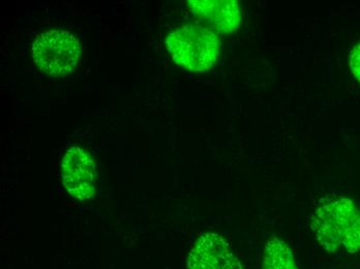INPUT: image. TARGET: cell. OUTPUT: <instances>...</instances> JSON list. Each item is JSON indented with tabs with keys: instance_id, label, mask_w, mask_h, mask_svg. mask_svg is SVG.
Listing matches in <instances>:
<instances>
[{
	"instance_id": "cell-1",
	"label": "cell",
	"mask_w": 360,
	"mask_h": 269,
	"mask_svg": "<svg viewBox=\"0 0 360 269\" xmlns=\"http://www.w3.org/2000/svg\"><path fill=\"white\" fill-rule=\"evenodd\" d=\"M311 229L330 253L360 251V206L346 197L322 203L311 216Z\"/></svg>"
},
{
	"instance_id": "cell-2",
	"label": "cell",
	"mask_w": 360,
	"mask_h": 269,
	"mask_svg": "<svg viewBox=\"0 0 360 269\" xmlns=\"http://www.w3.org/2000/svg\"><path fill=\"white\" fill-rule=\"evenodd\" d=\"M169 53L177 65L202 73L216 65L219 41L214 32L200 24H186L173 30L167 38Z\"/></svg>"
},
{
	"instance_id": "cell-3",
	"label": "cell",
	"mask_w": 360,
	"mask_h": 269,
	"mask_svg": "<svg viewBox=\"0 0 360 269\" xmlns=\"http://www.w3.org/2000/svg\"><path fill=\"white\" fill-rule=\"evenodd\" d=\"M32 52L34 63L41 72L53 77H63L78 65L81 45L68 30L51 29L37 37Z\"/></svg>"
},
{
	"instance_id": "cell-4",
	"label": "cell",
	"mask_w": 360,
	"mask_h": 269,
	"mask_svg": "<svg viewBox=\"0 0 360 269\" xmlns=\"http://www.w3.org/2000/svg\"><path fill=\"white\" fill-rule=\"evenodd\" d=\"M61 177L65 190L72 198L86 201L96 194V166L84 148H70L61 164Z\"/></svg>"
},
{
	"instance_id": "cell-5",
	"label": "cell",
	"mask_w": 360,
	"mask_h": 269,
	"mask_svg": "<svg viewBox=\"0 0 360 269\" xmlns=\"http://www.w3.org/2000/svg\"><path fill=\"white\" fill-rule=\"evenodd\" d=\"M188 269H245L229 244L216 233L200 236L188 257Z\"/></svg>"
},
{
	"instance_id": "cell-6",
	"label": "cell",
	"mask_w": 360,
	"mask_h": 269,
	"mask_svg": "<svg viewBox=\"0 0 360 269\" xmlns=\"http://www.w3.org/2000/svg\"><path fill=\"white\" fill-rule=\"evenodd\" d=\"M188 6L216 34L228 36L240 25V8L235 0H190Z\"/></svg>"
},
{
	"instance_id": "cell-7",
	"label": "cell",
	"mask_w": 360,
	"mask_h": 269,
	"mask_svg": "<svg viewBox=\"0 0 360 269\" xmlns=\"http://www.w3.org/2000/svg\"><path fill=\"white\" fill-rule=\"evenodd\" d=\"M263 269H298L291 249L276 236L267 242Z\"/></svg>"
},
{
	"instance_id": "cell-8",
	"label": "cell",
	"mask_w": 360,
	"mask_h": 269,
	"mask_svg": "<svg viewBox=\"0 0 360 269\" xmlns=\"http://www.w3.org/2000/svg\"><path fill=\"white\" fill-rule=\"evenodd\" d=\"M350 69L353 75L360 83V44L352 50L350 54Z\"/></svg>"
}]
</instances>
